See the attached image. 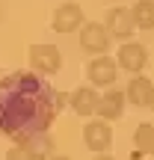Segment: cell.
<instances>
[{
    "instance_id": "12",
    "label": "cell",
    "mask_w": 154,
    "mask_h": 160,
    "mask_svg": "<svg viewBox=\"0 0 154 160\" xmlns=\"http://www.w3.org/2000/svg\"><path fill=\"white\" fill-rule=\"evenodd\" d=\"M137 30H154V0H139L131 9Z\"/></svg>"
},
{
    "instance_id": "14",
    "label": "cell",
    "mask_w": 154,
    "mask_h": 160,
    "mask_svg": "<svg viewBox=\"0 0 154 160\" xmlns=\"http://www.w3.org/2000/svg\"><path fill=\"white\" fill-rule=\"evenodd\" d=\"M6 160H36V154L30 148H24V145H12L6 151Z\"/></svg>"
},
{
    "instance_id": "15",
    "label": "cell",
    "mask_w": 154,
    "mask_h": 160,
    "mask_svg": "<svg viewBox=\"0 0 154 160\" xmlns=\"http://www.w3.org/2000/svg\"><path fill=\"white\" fill-rule=\"evenodd\" d=\"M148 107L154 110V86H151V95H148Z\"/></svg>"
},
{
    "instance_id": "10",
    "label": "cell",
    "mask_w": 154,
    "mask_h": 160,
    "mask_svg": "<svg viewBox=\"0 0 154 160\" xmlns=\"http://www.w3.org/2000/svg\"><path fill=\"white\" fill-rule=\"evenodd\" d=\"M71 110H74L77 116H92L98 110V101H101V95L95 92V86H77L74 92H71Z\"/></svg>"
},
{
    "instance_id": "2",
    "label": "cell",
    "mask_w": 154,
    "mask_h": 160,
    "mask_svg": "<svg viewBox=\"0 0 154 160\" xmlns=\"http://www.w3.org/2000/svg\"><path fill=\"white\" fill-rule=\"evenodd\" d=\"M30 68L36 74H57L62 68V53H59L57 45H30Z\"/></svg>"
},
{
    "instance_id": "3",
    "label": "cell",
    "mask_w": 154,
    "mask_h": 160,
    "mask_svg": "<svg viewBox=\"0 0 154 160\" xmlns=\"http://www.w3.org/2000/svg\"><path fill=\"white\" fill-rule=\"evenodd\" d=\"M86 77L95 89L98 86L110 89V86H116V77H119V62L113 57H92L89 65H86Z\"/></svg>"
},
{
    "instance_id": "8",
    "label": "cell",
    "mask_w": 154,
    "mask_h": 160,
    "mask_svg": "<svg viewBox=\"0 0 154 160\" xmlns=\"http://www.w3.org/2000/svg\"><path fill=\"white\" fill-rule=\"evenodd\" d=\"M119 68L131 71V74H139V71L148 65V51H145L139 42H125V45L119 48Z\"/></svg>"
},
{
    "instance_id": "11",
    "label": "cell",
    "mask_w": 154,
    "mask_h": 160,
    "mask_svg": "<svg viewBox=\"0 0 154 160\" xmlns=\"http://www.w3.org/2000/svg\"><path fill=\"white\" fill-rule=\"evenodd\" d=\"M151 80L145 77V74H137L127 83V89H125V98L131 104H137V107H148V95H151Z\"/></svg>"
},
{
    "instance_id": "1",
    "label": "cell",
    "mask_w": 154,
    "mask_h": 160,
    "mask_svg": "<svg viewBox=\"0 0 154 160\" xmlns=\"http://www.w3.org/2000/svg\"><path fill=\"white\" fill-rule=\"evenodd\" d=\"M65 98L36 71H9L0 77V133L12 137L15 145L51 133Z\"/></svg>"
},
{
    "instance_id": "17",
    "label": "cell",
    "mask_w": 154,
    "mask_h": 160,
    "mask_svg": "<svg viewBox=\"0 0 154 160\" xmlns=\"http://www.w3.org/2000/svg\"><path fill=\"white\" fill-rule=\"evenodd\" d=\"M95 160H113V157H110V154H98Z\"/></svg>"
},
{
    "instance_id": "4",
    "label": "cell",
    "mask_w": 154,
    "mask_h": 160,
    "mask_svg": "<svg viewBox=\"0 0 154 160\" xmlns=\"http://www.w3.org/2000/svg\"><path fill=\"white\" fill-rule=\"evenodd\" d=\"M80 48H83L86 53H92V57H104V51L110 48L107 27L98 24V21H86L83 27H80Z\"/></svg>"
},
{
    "instance_id": "6",
    "label": "cell",
    "mask_w": 154,
    "mask_h": 160,
    "mask_svg": "<svg viewBox=\"0 0 154 160\" xmlns=\"http://www.w3.org/2000/svg\"><path fill=\"white\" fill-rule=\"evenodd\" d=\"M83 142L89 151L95 154H107L110 145H113V131H110L107 122H86L83 125Z\"/></svg>"
},
{
    "instance_id": "5",
    "label": "cell",
    "mask_w": 154,
    "mask_h": 160,
    "mask_svg": "<svg viewBox=\"0 0 154 160\" xmlns=\"http://www.w3.org/2000/svg\"><path fill=\"white\" fill-rule=\"evenodd\" d=\"M104 27H107L110 36H116V39H122V42H131L137 24H133L131 9H125V6H113V9L107 12V18H104Z\"/></svg>"
},
{
    "instance_id": "18",
    "label": "cell",
    "mask_w": 154,
    "mask_h": 160,
    "mask_svg": "<svg viewBox=\"0 0 154 160\" xmlns=\"http://www.w3.org/2000/svg\"><path fill=\"white\" fill-rule=\"evenodd\" d=\"M0 15H3V3H0Z\"/></svg>"
},
{
    "instance_id": "9",
    "label": "cell",
    "mask_w": 154,
    "mask_h": 160,
    "mask_svg": "<svg viewBox=\"0 0 154 160\" xmlns=\"http://www.w3.org/2000/svg\"><path fill=\"white\" fill-rule=\"evenodd\" d=\"M53 30L57 33H74V30L83 27V9H80V3H62L57 12H53Z\"/></svg>"
},
{
    "instance_id": "7",
    "label": "cell",
    "mask_w": 154,
    "mask_h": 160,
    "mask_svg": "<svg viewBox=\"0 0 154 160\" xmlns=\"http://www.w3.org/2000/svg\"><path fill=\"white\" fill-rule=\"evenodd\" d=\"M125 104H127L125 89H116V86H110V89L101 95V101H98L95 116H98L101 122H116L122 113H125Z\"/></svg>"
},
{
    "instance_id": "19",
    "label": "cell",
    "mask_w": 154,
    "mask_h": 160,
    "mask_svg": "<svg viewBox=\"0 0 154 160\" xmlns=\"http://www.w3.org/2000/svg\"><path fill=\"white\" fill-rule=\"evenodd\" d=\"M113 3H122V0H113Z\"/></svg>"
},
{
    "instance_id": "13",
    "label": "cell",
    "mask_w": 154,
    "mask_h": 160,
    "mask_svg": "<svg viewBox=\"0 0 154 160\" xmlns=\"http://www.w3.org/2000/svg\"><path fill=\"white\" fill-rule=\"evenodd\" d=\"M133 142H137L139 151L154 154V122H142V125L133 131Z\"/></svg>"
},
{
    "instance_id": "16",
    "label": "cell",
    "mask_w": 154,
    "mask_h": 160,
    "mask_svg": "<svg viewBox=\"0 0 154 160\" xmlns=\"http://www.w3.org/2000/svg\"><path fill=\"white\" fill-rule=\"evenodd\" d=\"M51 160H71V157H65V154H53Z\"/></svg>"
}]
</instances>
